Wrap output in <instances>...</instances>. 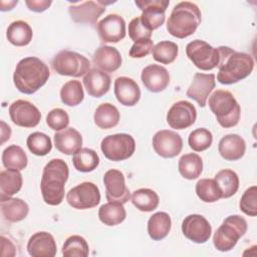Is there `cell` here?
Returning a JSON list of instances; mask_svg holds the SVG:
<instances>
[{
    "label": "cell",
    "instance_id": "1",
    "mask_svg": "<svg viewBox=\"0 0 257 257\" xmlns=\"http://www.w3.org/2000/svg\"><path fill=\"white\" fill-rule=\"evenodd\" d=\"M69 169L62 159H52L44 167L40 183L43 201L50 206H57L64 198L65 183L68 180Z\"/></svg>",
    "mask_w": 257,
    "mask_h": 257
},
{
    "label": "cell",
    "instance_id": "2",
    "mask_svg": "<svg viewBox=\"0 0 257 257\" xmlns=\"http://www.w3.org/2000/svg\"><path fill=\"white\" fill-rule=\"evenodd\" d=\"M49 76L48 66L39 58L29 56L17 63L13 73V82L20 92L32 94L47 82Z\"/></svg>",
    "mask_w": 257,
    "mask_h": 257
},
{
    "label": "cell",
    "instance_id": "3",
    "mask_svg": "<svg viewBox=\"0 0 257 257\" xmlns=\"http://www.w3.org/2000/svg\"><path fill=\"white\" fill-rule=\"evenodd\" d=\"M201 21L199 7L193 2L183 1L174 6L167 21V30L172 36L183 39L194 34Z\"/></svg>",
    "mask_w": 257,
    "mask_h": 257
},
{
    "label": "cell",
    "instance_id": "4",
    "mask_svg": "<svg viewBox=\"0 0 257 257\" xmlns=\"http://www.w3.org/2000/svg\"><path fill=\"white\" fill-rule=\"evenodd\" d=\"M235 50L228 46H211L204 40L195 39L186 46V54L193 64L201 70H212L218 67L222 61Z\"/></svg>",
    "mask_w": 257,
    "mask_h": 257
},
{
    "label": "cell",
    "instance_id": "5",
    "mask_svg": "<svg viewBox=\"0 0 257 257\" xmlns=\"http://www.w3.org/2000/svg\"><path fill=\"white\" fill-rule=\"evenodd\" d=\"M209 107L222 127L228 128L238 124L241 108L230 91L224 89L214 91L209 97Z\"/></svg>",
    "mask_w": 257,
    "mask_h": 257
},
{
    "label": "cell",
    "instance_id": "6",
    "mask_svg": "<svg viewBox=\"0 0 257 257\" xmlns=\"http://www.w3.org/2000/svg\"><path fill=\"white\" fill-rule=\"evenodd\" d=\"M217 80L222 84L236 83L251 74L254 68L253 57L245 52L234 51L218 66Z\"/></svg>",
    "mask_w": 257,
    "mask_h": 257
},
{
    "label": "cell",
    "instance_id": "7",
    "mask_svg": "<svg viewBox=\"0 0 257 257\" xmlns=\"http://www.w3.org/2000/svg\"><path fill=\"white\" fill-rule=\"evenodd\" d=\"M246 220L239 215L228 216L213 236L215 248L221 252L232 250L247 231Z\"/></svg>",
    "mask_w": 257,
    "mask_h": 257
},
{
    "label": "cell",
    "instance_id": "8",
    "mask_svg": "<svg viewBox=\"0 0 257 257\" xmlns=\"http://www.w3.org/2000/svg\"><path fill=\"white\" fill-rule=\"evenodd\" d=\"M51 65L56 73L64 76L80 77L90 70V61L84 55L70 50L59 51Z\"/></svg>",
    "mask_w": 257,
    "mask_h": 257
},
{
    "label": "cell",
    "instance_id": "9",
    "mask_svg": "<svg viewBox=\"0 0 257 257\" xmlns=\"http://www.w3.org/2000/svg\"><path fill=\"white\" fill-rule=\"evenodd\" d=\"M100 149L107 160L119 162L124 161L134 155L136 142L128 134L109 135L101 141Z\"/></svg>",
    "mask_w": 257,
    "mask_h": 257
},
{
    "label": "cell",
    "instance_id": "10",
    "mask_svg": "<svg viewBox=\"0 0 257 257\" xmlns=\"http://www.w3.org/2000/svg\"><path fill=\"white\" fill-rule=\"evenodd\" d=\"M66 201L68 205L74 209H91L99 204L100 192L95 184L83 182L68 191Z\"/></svg>",
    "mask_w": 257,
    "mask_h": 257
},
{
    "label": "cell",
    "instance_id": "11",
    "mask_svg": "<svg viewBox=\"0 0 257 257\" xmlns=\"http://www.w3.org/2000/svg\"><path fill=\"white\" fill-rule=\"evenodd\" d=\"M135 4L142 10L141 20L151 31L159 28L165 22V12L170 4L168 0H136Z\"/></svg>",
    "mask_w": 257,
    "mask_h": 257
},
{
    "label": "cell",
    "instance_id": "12",
    "mask_svg": "<svg viewBox=\"0 0 257 257\" xmlns=\"http://www.w3.org/2000/svg\"><path fill=\"white\" fill-rule=\"evenodd\" d=\"M153 148L157 155L162 158L170 159L177 157L183 149L181 136L170 130H162L155 134L152 141Z\"/></svg>",
    "mask_w": 257,
    "mask_h": 257
},
{
    "label": "cell",
    "instance_id": "13",
    "mask_svg": "<svg viewBox=\"0 0 257 257\" xmlns=\"http://www.w3.org/2000/svg\"><path fill=\"white\" fill-rule=\"evenodd\" d=\"M9 115L14 124L22 127H34L41 119L39 109L24 99H18L10 104Z\"/></svg>",
    "mask_w": 257,
    "mask_h": 257
},
{
    "label": "cell",
    "instance_id": "14",
    "mask_svg": "<svg viewBox=\"0 0 257 257\" xmlns=\"http://www.w3.org/2000/svg\"><path fill=\"white\" fill-rule=\"evenodd\" d=\"M182 232L186 238L197 244L206 243L212 233L209 221L202 215L191 214L182 222Z\"/></svg>",
    "mask_w": 257,
    "mask_h": 257
},
{
    "label": "cell",
    "instance_id": "15",
    "mask_svg": "<svg viewBox=\"0 0 257 257\" xmlns=\"http://www.w3.org/2000/svg\"><path fill=\"white\" fill-rule=\"evenodd\" d=\"M105 198L108 202L126 203L131 198V192L125 185L123 174L115 169L108 170L103 176Z\"/></svg>",
    "mask_w": 257,
    "mask_h": 257
},
{
    "label": "cell",
    "instance_id": "16",
    "mask_svg": "<svg viewBox=\"0 0 257 257\" xmlns=\"http://www.w3.org/2000/svg\"><path fill=\"white\" fill-rule=\"evenodd\" d=\"M197 110L194 104L187 100L175 102L167 113L168 124L175 130H184L195 123Z\"/></svg>",
    "mask_w": 257,
    "mask_h": 257
},
{
    "label": "cell",
    "instance_id": "17",
    "mask_svg": "<svg viewBox=\"0 0 257 257\" xmlns=\"http://www.w3.org/2000/svg\"><path fill=\"white\" fill-rule=\"evenodd\" d=\"M100 40L104 43H117L125 37V21L118 14H108L96 24Z\"/></svg>",
    "mask_w": 257,
    "mask_h": 257
},
{
    "label": "cell",
    "instance_id": "18",
    "mask_svg": "<svg viewBox=\"0 0 257 257\" xmlns=\"http://www.w3.org/2000/svg\"><path fill=\"white\" fill-rule=\"evenodd\" d=\"M104 11L105 3L102 1H85L68 8L70 18L74 22L88 25H94Z\"/></svg>",
    "mask_w": 257,
    "mask_h": 257
},
{
    "label": "cell",
    "instance_id": "19",
    "mask_svg": "<svg viewBox=\"0 0 257 257\" xmlns=\"http://www.w3.org/2000/svg\"><path fill=\"white\" fill-rule=\"evenodd\" d=\"M216 85L214 73H201L197 72L187 89L186 95L189 98L194 99L198 102L201 107H204L207 102L209 94L212 92Z\"/></svg>",
    "mask_w": 257,
    "mask_h": 257
},
{
    "label": "cell",
    "instance_id": "20",
    "mask_svg": "<svg viewBox=\"0 0 257 257\" xmlns=\"http://www.w3.org/2000/svg\"><path fill=\"white\" fill-rule=\"evenodd\" d=\"M28 254L32 257H53L57 247L54 237L45 231L34 233L27 243Z\"/></svg>",
    "mask_w": 257,
    "mask_h": 257
},
{
    "label": "cell",
    "instance_id": "21",
    "mask_svg": "<svg viewBox=\"0 0 257 257\" xmlns=\"http://www.w3.org/2000/svg\"><path fill=\"white\" fill-rule=\"evenodd\" d=\"M141 78L145 87L151 92H161L165 90L170 83L169 71L159 64L146 66L142 71Z\"/></svg>",
    "mask_w": 257,
    "mask_h": 257
},
{
    "label": "cell",
    "instance_id": "22",
    "mask_svg": "<svg viewBox=\"0 0 257 257\" xmlns=\"http://www.w3.org/2000/svg\"><path fill=\"white\" fill-rule=\"evenodd\" d=\"M114 95L120 104L134 106L141 98V89L133 78L119 76L114 80Z\"/></svg>",
    "mask_w": 257,
    "mask_h": 257
},
{
    "label": "cell",
    "instance_id": "23",
    "mask_svg": "<svg viewBox=\"0 0 257 257\" xmlns=\"http://www.w3.org/2000/svg\"><path fill=\"white\" fill-rule=\"evenodd\" d=\"M92 62L103 72H114L121 65V55L115 47L101 45L94 51Z\"/></svg>",
    "mask_w": 257,
    "mask_h": 257
},
{
    "label": "cell",
    "instance_id": "24",
    "mask_svg": "<svg viewBox=\"0 0 257 257\" xmlns=\"http://www.w3.org/2000/svg\"><path fill=\"white\" fill-rule=\"evenodd\" d=\"M110 77L107 73L97 69H90L83 77V84L90 96L101 97L108 92L110 88Z\"/></svg>",
    "mask_w": 257,
    "mask_h": 257
},
{
    "label": "cell",
    "instance_id": "25",
    "mask_svg": "<svg viewBox=\"0 0 257 257\" xmlns=\"http://www.w3.org/2000/svg\"><path fill=\"white\" fill-rule=\"evenodd\" d=\"M218 152L226 161H237L244 156L246 143L244 139L237 134L226 135L219 142Z\"/></svg>",
    "mask_w": 257,
    "mask_h": 257
},
{
    "label": "cell",
    "instance_id": "26",
    "mask_svg": "<svg viewBox=\"0 0 257 257\" xmlns=\"http://www.w3.org/2000/svg\"><path fill=\"white\" fill-rule=\"evenodd\" d=\"M54 145L60 153L73 155L81 149L82 137L74 127H66L54 135Z\"/></svg>",
    "mask_w": 257,
    "mask_h": 257
},
{
    "label": "cell",
    "instance_id": "27",
    "mask_svg": "<svg viewBox=\"0 0 257 257\" xmlns=\"http://www.w3.org/2000/svg\"><path fill=\"white\" fill-rule=\"evenodd\" d=\"M22 175L20 171L7 169L0 173V201H4L17 194L22 188Z\"/></svg>",
    "mask_w": 257,
    "mask_h": 257
},
{
    "label": "cell",
    "instance_id": "28",
    "mask_svg": "<svg viewBox=\"0 0 257 257\" xmlns=\"http://www.w3.org/2000/svg\"><path fill=\"white\" fill-rule=\"evenodd\" d=\"M1 202V213L3 217L11 222L16 223L24 220L29 212V207L25 201L20 198H8Z\"/></svg>",
    "mask_w": 257,
    "mask_h": 257
},
{
    "label": "cell",
    "instance_id": "29",
    "mask_svg": "<svg viewBox=\"0 0 257 257\" xmlns=\"http://www.w3.org/2000/svg\"><path fill=\"white\" fill-rule=\"evenodd\" d=\"M172 220L168 213L157 212L153 214L148 221L149 236L155 240L160 241L168 236L171 231Z\"/></svg>",
    "mask_w": 257,
    "mask_h": 257
},
{
    "label": "cell",
    "instance_id": "30",
    "mask_svg": "<svg viewBox=\"0 0 257 257\" xmlns=\"http://www.w3.org/2000/svg\"><path fill=\"white\" fill-rule=\"evenodd\" d=\"M6 37L8 41L15 46H26L32 40V28L23 20L13 21L7 28Z\"/></svg>",
    "mask_w": 257,
    "mask_h": 257
},
{
    "label": "cell",
    "instance_id": "31",
    "mask_svg": "<svg viewBox=\"0 0 257 257\" xmlns=\"http://www.w3.org/2000/svg\"><path fill=\"white\" fill-rule=\"evenodd\" d=\"M119 111L113 104L103 102L99 104L93 114L94 123L102 130H108L117 125L119 121Z\"/></svg>",
    "mask_w": 257,
    "mask_h": 257
},
{
    "label": "cell",
    "instance_id": "32",
    "mask_svg": "<svg viewBox=\"0 0 257 257\" xmlns=\"http://www.w3.org/2000/svg\"><path fill=\"white\" fill-rule=\"evenodd\" d=\"M126 217L123 204L120 202H108L100 206L98 218L106 226H115L120 224Z\"/></svg>",
    "mask_w": 257,
    "mask_h": 257
},
{
    "label": "cell",
    "instance_id": "33",
    "mask_svg": "<svg viewBox=\"0 0 257 257\" xmlns=\"http://www.w3.org/2000/svg\"><path fill=\"white\" fill-rule=\"evenodd\" d=\"M178 170L183 178L187 180H195L203 171L202 158L195 153L185 154L179 160Z\"/></svg>",
    "mask_w": 257,
    "mask_h": 257
},
{
    "label": "cell",
    "instance_id": "34",
    "mask_svg": "<svg viewBox=\"0 0 257 257\" xmlns=\"http://www.w3.org/2000/svg\"><path fill=\"white\" fill-rule=\"evenodd\" d=\"M133 205L142 212H152L159 206L160 198L158 194L149 188L136 190L131 197Z\"/></svg>",
    "mask_w": 257,
    "mask_h": 257
},
{
    "label": "cell",
    "instance_id": "35",
    "mask_svg": "<svg viewBox=\"0 0 257 257\" xmlns=\"http://www.w3.org/2000/svg\"><path fill=\"white\" fill-rule=\"evenodd\" d=\"M221 191L222 198L227 199L236 194L239 189V177L231 169L219 171L214 179Z\"/></svg>",
    "mask_w": 257,
    "mask_h": 257
},
{
    "label": "cell",
    "instance_id": "36",
    "mask_svg": "<svg viewBox=\"0 0 257 257\" xmlns=\"http://www.w3.org/2000/svg\"><path fill=\"white\" fill-rule=\"evenodd\" d=\"M72 164L78 172L89 173L94 171L99 165V157L95 151L88 148H81L73 154Z\"/></svg>",
    "mask_w": 257,
    "mask_h": 257
},
{
    "label": "cell",
    "instance_id": "37",
    "mask_svg": "<svg viewBox=\"0 0 257 257\" xmlns=\"http://www.w3.org/2000/svg\"><path fill=\"white\" fill-rule=\"evenodd\" d=\"M28 163L27 156L23 149L16 145L7 147L2 153V164L6 169L22 171Z\"/></svg>",
    "mask_w": 257,
    "mask_h": 257
},
{
    "label": "cell",
    "instance_id": "38",
    "mask_svg": "<svg viewBox=\"0 0 257 257\" xmlns=\"http://www.w3.org/2000/svg\"><path fill=\"white\" fill-rule=\"evenodd\" d=\"M61 101L68 106H76L82 102L84 92L82 84L78 80H69L60 89Z\"/></svg>",
    "mask_w": 257,
    "mask_h": 257
},
{
    "label": "cell",
    "instance_id": "39",
    "mask_svg": "<svg viewBox=\"0 0 257 257\" xmlns=\"http://www.w3.org/2000/svg\"><path fill=\"white\" fill-rule=\"evenodd\" d=\"M196 194L205 203H214L222 199L221 191L214 179H201L196 184Z\"/></svg>",
    "mask_w": 257,
    "mask_h": 257
},
{
    "label": "cell",
    "instance_id": "40",
    "mask_svg": "<svg viewBox=\"0 0 257 257\" xmlns=\"http://www.w3.org/2000/svg\"><path fill=\"white\" fill-rule=\"evenodd\" d=\"M178 45L169 40H164L157 43L152 50L154 59L162 64H170L174 62L178 56Z\"/></svg>",
    "mask_w": 257,
    "mask_h": 257
},
{
    "label": "cell",
    "instance_id": "41",
    "mask_svg": "<svg viewBox=\"0 0 257 257\" xmlns=\"http://www.w3.org/2000/svg\"><path fill=\"white\" fill-rule=\"evenodd\" d=\"M89 247L86 240L79 235L68 237L62 246V255L65 257H86Z\"/></svg>",
    "mask_w": 257,
    "mask_h": 257
},
{
    "label": "cell",
    "instance_id": "42",
    "mask_svg": "<svg viewBox=\"0 0 257 257\" xmlns=\"http://www.w3.org/2000/svg\"><path fill=\"white\" fill-rule=\"evenodd\" d=\"M28 150L35 156H46L52 150L50 138L40 132H35L29 135L26 141Z\"/></svg>",
    "mask_w": 257,
    "mask_h": 257
},
{
    "label": "cell",
    "instance_id": "43",
    "mask_svg": "<svg viewBox=\"0 0 257 257\" xmlns=\"http://www.w3.org/2000/svg\"><path fill=\"white\" fill-rule=\"evenodd\" d=\"M188 143L193 151L203 152L209 149L213 143L212 133L205 127L196 128L189 135Z\"/></svg>",
    "mask_w": 257,
    "mask_h": 257
},
{
    "label": "cell",
    "instance_id": "44",
    "mask_svg": "<svg viewBox=\"0 0 257 257\" xmlns=\"http://www.w3.org/2000/svg\"><path fill=\"white\" fill-rule=\"evenodd\" d=\"M240 210L251 217L257 215V187L251 186L242 195L239 202Z\"/></svg>",
    "mask_w": 257,
    "mask_h": 257
},
{
    "label": "cell",
    "instance_id": "45",
    "mask_svg": "<svg viewBox=\"0 0 257 257\" xmlns=\"http://www.w3.org/2000/svg\"><path fill=\"white\" fill-rule=\"evenodd\" d=\"M46 123L51 130L60 132L68 126L69 116L64 109L53 108L46 115Z\"/></svg>",
    "mask_w": 257,
    "mask_h": 257
},
{
    "label": "cell",
    "instance_id": "46",
    "mask_svg": "<svg viewBox=\"0 0 257 257\" xmlns=\"http://www.w3.org/2000/svg\"><path fill=\"white\" fill-rule=\"evenodd\" d=\"M128 36L134 42H138L145 39H151L152 31L143 24L141 17H136L128 23Z\"/></svg>",
    "mask_w": 257,
    "mask_h": 257
},
{
    "label": "cell",
    "instance_id": "47",
    "mask_svg": "<svg viewBox=\"0 0 257 257\" xmlns=\"http://www.w3.org/2000/svg\"><path fill=\"white\" fill-rule=\"evenodd\" d=\"M154 48L152 39H145L135 42L130 49V56L133 58H143L149 55Z\"/></svg>",
    "mask_w": 257,
    "mask_h": 257
},
{
    "label": "cell",
    "instance_id": "48",
    "mask_svg": "<svg viewBox=\"0 0 257 257\" xmlns=\"http://www.w3.org/2000/svg\"><path fill=\"white\" fill-rule=\"evenodd\" d=\"M26 6L28 7V9L30 11L33 12H43L46 9H48L50 7V5L52 4V1H48V0H27L25 1Z\"/></svg>",
    "mask_w": 257,
    "mask_h": 257
},
{
    "label": "cell",
    "instance_id": "49",
    "mask_svg": "<svg viewBox=\"0 0 257 257\" xmlns=\"http://www.w3.org/2000/svg\"><path fill=\"white\" fill-rule=\"evenodd\" d=\"M1 248H2L1 253H3L5 250H8V256H14L16 254L13 243L3 235L1 236Z\"/></svg>",
    "mask_w": 257,
    "mask_h": 257
},
{
    "label": "cell",
    "instance_id": "50",
    "mask_svg": "<svg viewBox=\"0 0 257 257\" xmlns=\"http://www.w3.org/2000/svg\"><path fill=\"white\" fill-rule=\"evenodd\" d=\"M11 136V128L5 121L1 120V144L3 145L7 140L10 139Z\"/></svg>",
    "mask_w": 257,
    "mask_h": 257
},
{
    "label": "cell",
    "instance_id": "51",
    "mask_svg": "<svg viewBox=\"0 0 257 257\" xmlns=\"http://www.w3.org/2000/svg\"><path fill=\"white\" fill-rule=\"evenodd\" d=\"M18 1H1L0 2V6H1V11H8V10H12L14 8L15 5H17Z\"/></svg>",
    "mask_w": 257,
    "mask_h": 257
}]
</instances>
